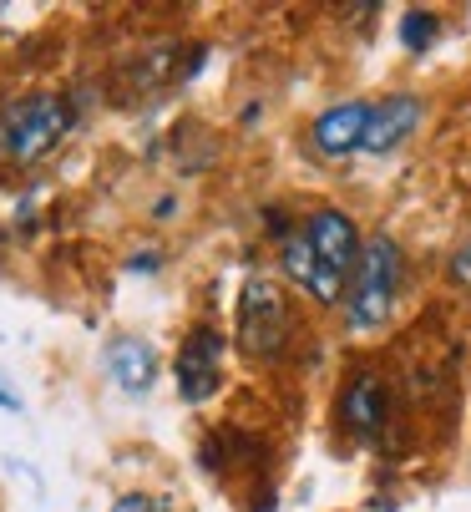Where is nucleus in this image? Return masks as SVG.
Instances as JSON below:
<instances>
[{"label": "nucleus", "mask_w": 471, "mask_h": 512, "mask_svg": "<svg viewBox=\"0 0 471 512\" xmlns=\"http://www.w3.org/2000/svg\"><path fill=\"white\" fill-rule=\"evenodd\" d=\"M355 259H360V234L350 224V213H340V208H320L309 224L284 234V274L314 305H340L345 300Z\"/></svg>", "instance_id": "f257e3e1"}, {"label": "nucleus", "mask_w": 471, "mask_h": 512, "mask_svg": "<svg viewBox=\"0 0 471 512\" xmlns=\"http://www.w3.org/2000/svg\"><path fill=\"white\" fill-rule=\"evenodd\" d=\"M71 122H76V112L56 92H36V97L0 107V158L16 168L41 163L46 153H56V142L71 132Z\"/></svg>", "instance_id": "f03ea898"}, {"label": "nucleus", "mask_w": 471, "mask_h": 512, "mask_svg": "<svg viewBox=\"0 0 471 512\" xmlns=\"http://www.w3.org/2000/svg\"><path fill=\"white\" fill-rule=\"evenodd\" d=\"M396 289H401V249L396 239L375 234L360 259H355V274H350V295H345V325L355 335H370L390 320V310H396Z\"/></svg>", "instance_id": "7ed1b4c3"}, {"label": "nucleus", "mask_w": 471, "mask_h": 512, "mask_svg": "<svg viewBox=\"0 0 471 512\" xmlns=\"http://www.w3.org/2000/svg\"><path fill=\"white\" fill-rule=\"evenodd\" d=\"M289 335V315H284V300L269 279H249L244 295H239V350L264 360V355H279Z\"/></svg>", "instance_id": "20e7f679"}, {"label": "nucleus", "mask_w": 471, "mask_h": 512, "mask_svg": "<svg viewBox=\"0 0 471 512\" xmlns=\"http://www.w3.org/2000/svg\"><path fill=\"white\" fill-rule=\"evenodd\" d=\"M223 350H228V340H223L213 325H193V330L183 335L178 365H173L183 401H208V396H218V386H223Z\"/></svg>", "instance_id": "39448f33"}, {"label": "nucleus", "mask_w": 471, "mask_h": 512, "mask_svg": "<svg viewBox=\"0 0 471 512\" xmlns=\"http://www.w3.org/2000/svg\"><path fill=\"white\" fill-rule=\"evenodd\" d=\"M385 416H390V386L375 371H355L340 391V421L360 436V442H375L385 431Z\"/></svg>", "instance_id": "423d86ee"}, {"label": "nucleus", "mask_w": 471, "mask_h": 512, "mask_svg": "<svg viewBox=\"0 0 471 512\" xmlns=\"http://www.w3.org/2000/svg\"><path fill=\"white\" fill-rule=\"evenodd\" d=\"M370 117H375V102H340L330 112L314 117V148L325 158H350V153H365V137H370Z\"/></svg>", "instance_id": "0eeeda50"}, {"label": "nucleus", "mask_w": 471, "mask_h": 512, "mask_svg": "<svg viewBox=\"0 0 471 512\" xmlns=\"http://www.w3.org/2000/svg\"><path fill=\"white\" fill-rule=\"evenodd\" d=\"M107 376L127 391V396H147L152 391V381H157V355H152V345L147 340H137V335H117V340H107Z\"/></svg>", "instance_id": "6e6552de"}, {"label": "nucleus", "mask_w": 471, "mask_h": 512, "mask_svg": "<svg viewBox=\"0 0 471 512\" xmlns=\"http://www.w3.org/2000/svg\"><path fill=\"white\" fill-rule=\"evenodd\" d=\"M416 122H421V102H416V97H390V102H375L365 153H390V148H401L406 132H411Z\"/></svg>", "instance_id": "1a4fd4ad"}, {"label": "nucleus", "mask_w": 471, "mask_h": 512, "mask_svg": "<svg viewBox=\"0 0 471 512\" xmlns=\"http://www.w3.org/2000/svg\"><path fill=\"white\" fill-rule=\"evenodd\" d=\"M401 26H406V46H411V51H421V46L436 36V16H426V11H406Z\"/></svg>", "instance_id": "9d476101"}, {"label": "nucleus", "mask_w": 471, "mask_h": 512, "mask_svg": "<svg viewBox=\"0 0 471 512\" xmlns=\"http://www.w3.org/2000/svg\"><path fill=\"white\" fill-rule=\"evenodd\" d=\"M112 512H168V507H163V502H152V497H142V492H132V497H117Z\"/></svg>", "instance_id": "9b49d317"}, {"label": "nucleus", "mask_w": 471, "mask_h": 512, "mask_svg": "<svg viewBox=\"0 0 471 512\" xmlns=\"http://www.w3.org/2000/svg\"><path fill=\"white\" fill-rule=\"evenodd\" d=\"M451 274H456L461 284H471V244H466V249L456 254V264H451Z\"/></svg>", "instance_id": "f8f14e48"}, {"label": "nucleus", "mask_w": 471, "mask_h": 512, "mask_svg": "<svg viewBox=\"0 0 471 512\" xmlns=\"http://www.w3.org/2000/svg\"><path fill=\"white\" fill-rule=\"evenodd\" d=\"M0 411H21V401H16V391L6 386V376H0Z\"/></svg>", "instance_id": "ddd939ff"}]
</instances>
